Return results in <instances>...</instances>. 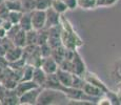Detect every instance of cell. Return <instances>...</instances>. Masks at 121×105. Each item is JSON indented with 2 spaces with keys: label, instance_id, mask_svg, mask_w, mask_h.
<instances>
[{
  "label": "cell",
  "instance_id": "6da1fadb",
  "mask_svg": "<svg viewBox=\"0 0 121 105\" xmlns=\"http://www.w3.org/2000/svg\"><path fill=\"white\" fill-rule=\"evenodd\" d=\"M69 98L63 92L54 88L42 87L39 94L37 104L38 105H56V104H66Z\"/></svg>",
  "mask_w": 121,
  "mask_h": 105
},
{
  "label": "cell",
  "instance_id": "7a4b0ae2",
  "mask_svg": "<svg viewBox=\"0 0 121 105\" xmlns=\"http://www.w3.org/2000/svg\"><path fill=\"white\" fill-rule=\"evenodd\" d=\"M86 71H87V69H86V65H85L84 60L82 59L81 55L76 50L74 52L73 58H72V73L75 75H78L80 77H83Z\"/></svg>",
  "mask_w": 121,
  "mask_h": 105
},
{
  "label": "cell",
  "instance_id": "3957f363",
  "mask_svg": "<svg viewBox=\"0 0 121 105\" xmlns=\"http://www.w3.org/2000/svg\"><path fill=\"white\" fill-rule=\"evenodd\" d=\"M31 13L32 18V25H33L34 29H44L45 26V21H46V12L45 10H38V8H34L33 11L30 12Z\"/></svg>",
  "mask_w": 121,
  "mask_h": 105
},
{
  "label": "cell",
  "instance_id": "277c9868",
  "mask_svg": "<svg viewBox=\"0 0 121 105\" xmlns=\"http://www.w3.org/2000/svg\"><path fill=\"white\" fill-rule=\"evenodd\" d=\"M42 87H36L29 92H24L23 95L19 96V104L20 105H36Z\"/></svg>",
  "mask_w": 121,
  "mask_h": 105
},
{
  "label": "cell",
  "instance_id": "5b68a950",
  "mask_svg": "<svg viewBox=\"0 0 121 105\" xmlns=\"http://www.w3.org/2000/svg\"><path fill=\"white\" fill-rule=\"evenodd\" d=\"M46 12V21H45V26L44 29H48V27L55 26V25L60 24V19H61V15L58 12H56L52 6L45 10Z\"/></svg>",
  "mask_w": 121,
  "mask_h": 105
},
{
  "label": "cell",
  "instance_id": "8992f818",
  "mask_svg": "<svg viewBox=\"0 0 121 105\" xmlns=\"http://www.w3.org/2000/svg\"><path fill=\"white\" fill-rule=\"evenodd\" d=\"M83 79L85 80V82L92 83L93 85H95V86H97L98 88H100V89H101L104 94H105V92L108 90V87L106 86V84L104 83L96 74L91 73V71H86L85 75L83 76Z\"/></svg>",
  "mask_w": 121,
  "mask_h": 105
},
{
  "label": "cell",
  "instance_id": "52a82bcc",
  "mask_svg": "<svg viewBox=\"0 0 121 105\" xmlns=\"http://www.w3.org/2000/svg\"><path fill=\"white\" fill-rule=\"evenodd\" d=\"M58 63L54 60V58L52 56H48V57H44L41 60V64L40 67L45 71L46 74H55L56 71L58 69Z\"/></svg>",
  "mask_w": 121,
  "mask_h": 105
},
{
  "label": "cell",
  "instance_id": "ba28073f",
  "mask_svg": "<svg viewBox=\"0 0 121 105\" xmlns=\"http://www.w3.org/2000/svg\"><path fill=\"white\" fill-rule=\"evenodd\" d=\"M56 76H57L59 82L62 84L65 87H71L72 86V81H73V73L71 71H64V69H61L59 66H58V69L56 71Z\"/></svg>",
  "mask_w": 121,
  "mask_h": 105
},
{
  "label": "cell",
  "instance_id": "9c48e42d",
  "mask_svg": "<svg viewBox=\"0 0 121 105\" xmlns=\"http://www.w3.org/2000/svg\"><path fill=\"white\" fill-rule=\"evenodd\" d=\"M22 48L23 47L16 45H13L10 48H8L4 54V59L6 60V62H13L20 59L22 57Z\"/></svg>",
  "mask_w": 121,
  "mask_h": 105
},
{
  "label": "cell",
  "instance_id": "30bf717a",
  "mask_svg": "<svg viewBox=\"0 0 121 105\" xmlns=\"http://www.w3.org/2000/svg\"><path fill=\"white\" fill-rule=\"evenodd\" d=\"M36 87H39V86L37 85L33 80L19 81V82L17 83V85H16V87L14 88V90H15V92L18 95V97H19V96L23 95L24 92H29V90L33 89V88H36Z\"/></svg>",
  "mask_w": 121,
  "mask_h": 105
},
{
  "label": "cell",
  "instance_id": "8fae6325",
  "mask_svg": "<svg viewBox=\"0 0 121 105\" xmlns=\"http://www.w3.org/2000/svg\"><path fill=\"white\" fill-rule=\"evenodd\" d=\"M46 76H48V74H46L40 66H37V67L34 68L33 78H32V80H33L38 86L43 87L44 82H45V80H46Z\"/></svg>",
  "mask_w": 121,
  "mask_h": 105
},
{
  "label": "cell",
  "instance_id": "7c38bea8",
  "mask_svg": "<svg viewBox=\"0 0 121 105\" xmlns=\"http://www.w3.org/2000/svg\"><path fill=\"white\" fill-rule=\"evenodd\" d=\"M1 104L4 105H17L19 104V97L15 92L14 89H8L5 92V96L3 97L1 101Z\"/></svg>",
  "mask_w": 121,
  "mask_h": 105
},
{
  "label": "cell",
  "instance_id": "4fadbf2b",
  "mask_svg": "<svg viewBox=\"0 0 121 105\" xmlns=\"http://www.w3.org/2000/svg\"><path fill=\"white\" fill-rule=\"evenodd\" d=\"M82 90L86 95L91 96V97H94V98H99V97H101L102 95H104V92H102L100 88H98L97 86L93 85L92 83H88V82H85L83 84Z\"/></svg>",
  "mask_w": 121,
  "mask_h": 105
},
{
  "label": "cell",
  "instance_id": "5bb4252c",
  "mask_svg": "<svg viewBox=\"0 0 121 105\" xmlns=\"http://www.w3.org/2000/svg\"><path fill=\"white\" fill-rule=\"evenodd\" d=\"M19 26L20 29L23 31L27 32L30 29H33V25H32V18H31V13L30 12H23L22 17L19 21Z\"/></svg>",
  "mask_w": 121,
  "mask_h": 105
},
{
  "label": "cell",
  "instance_id": "9a60e30c",
  "mask_svg": "<svg viewBox=\"0 0 121 105\" xmlns=\"http://www.w3.org/2000/svg\"><path fill=\"white\" fill-rule=\"evenodd\" d=\"M13 43L16 46H20V47H24L26 45V32L20 29L19 32L14 36V38L12 39Z\"/></svg>",
  "mask_w": 121,
  "mask_h": 105
},
{
  "label": "cell",
  "instance_id": "2e32d148",
  "mask_svg": "<svg viewBox=\"0 0 121 105\" xmlns=\"http://www.w3.org/2000/svg\"><path fill=\"white\" fill-rule=\"evenodd\" d=\"M65 50H66V48L64 47L63 45H60V46H58V47L53 48L52 50V55L51 56L54 58V60L58 63V65H59V63L61 62L62 60H64V57H65Z\"/></svg>",
  "mask_w": 121,
  "mask_h": 105
},
{
  "label": "cell",
  "instance_id": "e0dca14e",
  "mask_svg": "<svg viewBox=\"0 0 121 105\" xmlns=\"http://www.w3.org/2000/svg\"><path fill=\"white\" fill-rule=\"evenodd\" d=\"M34 68H35V66H33L32 64L25 63V65L23 66L22 71H21V79H20V81H29V80H32V78H33Z\"/></svg>",
  "mask_w": 121,
  "mask_h": 105
},
{
  "label": "cell",
  "instance_id": "ac0fdd59",
  "mask_svg": "<svg viewBox=\"0 0 121 105\" xmlns=\"http://www.w3.org/2000/svg\"><path fill=\"white\" fill-rule=\"evenodd\" d=\"M51 6H52L56 12H58L60 15H63L66 11H69V8H67L66 4L64 3L63 0H52Z\"/></svg>",
  "mask_w": 121,
  "mask_h": 105
},
{
  "label": "cell",
  "instance_id": "d6986e66",
  "mask_svg": "<svg viewBox=\"0 0 121 105\" xmlns=\"http://www.w3.org/2000/svg\"><path fill=\"white\" fill-rule=\"evenodd\" d=\"M111 75L115 82L121 81V59L117 60V61L114 63V66H113V69H112Z\"/></svg>",
  "mask_w": 121,
  "mask_h": 105
},
{
  "label": "cell",
  "instance_id": "ffe728a7",
  "mask_svg": "<svg viewBox=\"0 0 121 105\" xmlns=\"http://www.w3.org/2000/svg\"><path fill=\"white\" fill-rule=\"evenodd\" d=\"M5 5L10 11H20L23 12V8L20 0H5L4 1Z\"/></svg>",
  "mask_w": 121,
  "mask_h": 105
},
{
  "label": "cell",
  "instance_id": "44dd1931",
  "mask_svg": "<svg viewBox=\"0 0 121 105\" xmlns=\"http://www.w3.org/2000/svg\"><path fill=\"white\" fill-rule=\"evenodd\" d=\"M22 14L23 12H20V11H10L8 16V20L11 21L13 24H18L22 17Z\"/></svg>",
  "mask_w": 121,
  "mask_h": 105
},
{
  "label": "cell",
  "instance_id": "7402d4cb",
  "mask_svg": "<svg viewBox=\"0 0 121 105\" xmlns=\"http://www.w3.org/2000/svg\"><path fill=\"white\" fill-rule=\"evenodd\" d=\"M78 8L84 10L96 8V0H78Z\"/></svg>",
  "mask_w": 121,
  "mask_h": 105
},
{
  "label": "cell",
  "instance_id": "603a6c76",
  "mask_svg": "<svg viewBox=\"0 0 121 105\" xmlns=\"http://www.w3.org/2000/svg\"><path fill=\"white\" fill-rule=\"evenodd\" d=\"M37 38H38V31L37 29H30L26 32V44H36Z\"/></svg>",
  "mask_w": 121,
  "mask_h": 105
},
{
  "label": "cell",
  "instance_id": "cb8c5ba5",
  "mask_svg": "<svg viewBox=\"0 0 121 105\" xmlns=\"http://www.w3.org/2000/svg\"><path fill=\"white\" fill-rule=\"evenodd\" d=\"M84 83H85V80L83 79V77H80V76H78V75L73 74V81H72V86L71 87L82 89L83 84Z\"/></svg>",
  "mask_w": 121,
  "mask_h": 105
},
{
  "label": "cell",
  "instance_id": "d4e9b609",
  "mask_svg": "<svg viewBox=\"0 0 121 105\" xmlns=\"http://www.w3.org/2000/svg\"><path fill=\"white\" fill-rule=\"evenodd\" d=\"M104 95L108 98V100H110V102H111V105H119L120 104L119 99H118L117 92H112V90L108 89Z\"/></svg>",
  "mask_w": 121,
  "mask_h": 105
},
{
  "label": "cell",
  "instance_id": "484cf974",
  "mask_svg": "<svg viewBox=\"0 0 121 105\" xmlns=\"http://www.w3.org/2000/svg\"><path fill=\"white\" fill-rule=\"evenodd\" d=\"M52 0H35V8L38 10H46L51 6Z\"/></svg>",
  "mask_w": 121,
  "mask_h": 105
},
{
  "label": "cell",
  "instance_id": "4316f807",
  "mask_svg": "<svg viewBox=\"0 0 121 105\" xmlns=\"http://www.w3.org/2000/svg\"><path fill=\"white\" fill-rule=\"evenodd\" d=\"M38 46H39V50H40V54L42 56V58L48 57V56L52 55V47L48 44V42L44 44H41V45H38Z\"/></svg>",
  "mask_w": 121,
  "mask_h": 105
},
{
  "label": "cell",
  "instance_id": "83f0119b",
  "mask_svg": "<svg viewBox=\"0 0 121 105\" xmlns=\"http://www.w3.org/2000/svg\"><path fill=\"white\" fill-rule=\"evenodd\" d=\"M23 12H31L35 8V0H20Z\"/></svg>",
  "mask_w": 121,
  "mask_h": 105
},
{
  "label": "cell",
  "instance_id": "f1b7e54d",
  "mask_svg": "<svg viewBox=\"0 0 121 105\" xmlns=\"http://www.w3.org/2000/svg\"><path fill=\"white\" fill-rule=\"evenodd\" d=\"M9 13H10V10L8 8V6L5 5V3H1L0 4V19L1 20H5L8 19Z\"/></svg>",
  "mask_w": 121,
  "mask_h": 105
},
{
  "label": "cell",
  "instance_id": "f546056e",
  "mask_svg": "<svg viewBox=\"0 0 121 105\" xmlns=\"http://www.w3.org/2000/svg\"><path fill=\"white\" fill-rule=\"evenodd\" d=\"M19 29H20L19 24H13V26H12L11 29L8 31V33H6V37H8V38H10L12 40V39L14 38V36H15L18 32H19Z\"/></svg>",
  "mask_w": 121,
  "mask_h": 105
},
{
  "label": "cell",
  "instance_id": "4dcf8cb0",
  "mask_svg": "<svg viewBox=\"0 0 121 105\" xmlns=\"http://www.w3.org/2000/svg\"><path fill=\"white\" fill-rule=\"evenodd\" d=\"M69 11H74L78 8V0H63Z\"/></svg>",
  "mask_w": 121,
  "mask_h": 105
},
{
  "label": "cell",
  "instance_id": "1f68e13d",
  "mask_svg": "<svg viewBox=\"0 0 121 105\" xmlns=\"http://www.w3.org/2000/svg\"><path fill=\"white\" fill-rule=\"evenodd\" d=\"M97 104L98 105H111V102L105 95H102L101 97H99L98 101H97Z\"/></svg>",
  "mask_w": 121,
  "mask_h": 105
},
{
  "label": "cell",
  "instance_id": "d6a6232c",
  "mask_svg": "<svg viewBox=\"0 0 121 105\" xmlns=\"http://www.w3.org/2000/svg\"><path fill=\"white\" fill-rule=\"evenodd\" d=\"M0 25H1L4 29H6V32H8L9 29L13 26V23H12L11 21H9L8 19H5V20H2V22H1V24H0Z\"/></svg>",
  "mask_w": 121,
  "mask_h": 105
},
{
  "label": "cell",
  "instance_id": "836d02e7",
  "mask_svg": "<svg viewBox=\"0 0 121 105\" xmlns=\"http://www.w3.org/2000/svg\"><path fill=\"white\" fill-rule=\"evenodd\" d=\"M118 0H105L104 3V8H108V6H113L115 3H117Z\"/></svg>",
  "mask_w": 121,
  "mask_h": 105
},
{
  "label": "cell",
  "instance_id": "e575fe53",
  "mask_svg": "<svg viewBox=\"0 0 121 105\" xmlns=\"http://www.w3.org/2000/svg\"><path fill=\"white\" fill-rule=\"evenodd\" d=\"M6 29H4L3 27L0 25V40H2V39L6 38Z\"/></svg>",
  "mask_w": 121,
  "mask_h": 105
},
{
  "label": "cell",
  "instance_id": "d590c367",
  "mask_svg": "<svg viewBox=\"0 0 121 105\" xmlns=\"http://www.w3.org/2000/svg\"><path fill=\"white\" fill-rule=\"evenodd\" d=\"M105 0H96V8H104Z\"/></svg>",
  "mask_w": 121,
  "mask_h": 105
},
{
  "label": "cell",
  "instance_id": "8d00e7d4",
  "mask_svg": "<svg viewBox=\"0 0 121 105\" xmlns=\"http://www.w3.org/2000/svg\"><path fill=\"white\" fill-rule=\"evenodd\" d=\"M4 1H5V0H0V4H1V3H3Z\"/></svg>",
  "mask_w": 121,
  "mask_h": 105
},
{
  "label": "cell",
  "instance_id": "74e56055",
  "mask_svg": "<svg viewBox=\"0 0 121 105\" xmlns=\"http://www.w3.org/2000/svg\"><path fill=\"white\" fill-rule=\"evenodd\" d=\"M1 22H2V20H1V19H0V24H1Z\"/></svg>",
  "mask_w": 121,
  "mask_h": 105
},
{
  "label": "cell",
  "instance_id": "f35d334b",
  "mask_svg": "<svg viewBox=\"0 0 121 105\" xmlns=\"http://www.w3.org/2000/svg\"><path fill=\"white\" fill-rule=\"evenodd\" d=\"M0 104H1V101H0Z\"/></svg>",
  "mask_w": 121,
  "mask_h": 105
}]
</instances>
